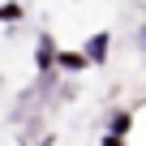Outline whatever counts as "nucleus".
Listing matches in <instances>:
<instances>
[{
    "mask_svg": "<svg viewBox=\"0 0 146 146\" xmlns=\"http://www.w3.org/2000/svg\"><path fill=\"white\" fill-rule=\"evenodd\" d=\"M52 60H56V47H52V39H43L39 43V69H47Z\"/></svg>",
    "mask_w": 146,
    "mask_h": 146,
    "instance_id": "7ed1b4c3",
    "label": "nucleus"
},
{
    "mask_svg": "<svg viewBox=\"0 0 146 146\" xmlns=\"http://www.w3.org/2000/svg\"><path fill=\"white\" fill-rule=\"evenodd\" d=\"M129 120H133L129 112H116V116H112V133H116V137H125V129H129Z\"/></svg>",
    "mask_w": 146,
    "mask_h": 146,
    "instance_id": "20e7f679",
    "label": "nucleus"
},
{
    "mask_svg": "<svg viewBox=\"0 0 146 146\" xmlns=\"http://www.w3.org/2000/svg\"><path fill=\"white\" fill-rule=\"evenodd\" d=\"M142 47H146V26H142Z\"/></svg>",
    "mask_w": 146,
    "mask_h": 146,
    "instance_id": "0eeeda50",
    "label": "nucleus"
},
{
    "mask_svg": "<svg viewBox=\"0 0 146 146\" xmlns=\"http://www.w3.org/2000/svg\"><path fill=\"white\" fill-rule=\"evenodd\" d=\"M13 17H22V5H17V0H9V5H0V22H13Z\"/></svg>",
    "mask_w": 146,
    "mask_h": 146,
    "instance_id": "39448f33",
    "label": "nucleus"
},
{
    "mask_svg": "<svg viewBox=\"0 0 146 146\" xmlns=\"http://www.w3.org/2000/svg\"><path fill=\"white\" fill-rule=\"evenodd\" d=\"M56 64L69 69V73H82V69H86V56H82V52H56Z\"/></svg>",
    "mask_w": 146,
    "mask_h": 146,
    "instance_id": "f03ea898",
    "label": "nucleus"
},
{
    "mask_svg": "<svg viewBox=\"0 0 146 146\" xmlns=\"http://www.w3.org/2000/svg\"><path fill=\"white\" fill-rule=\"evenodd\" d=\"M108 52H112V35H108V30H99V35H90V39H86V52H82V56H86V64H103V60H108Z\"/></svg>",
    "mask_w": 146,
    "mask_h": 146,
    "instance_id": "f257e3e1",
    "label": "nucleus"
},
{
    "mask_svg": "<svg viewBox=\"0 0 146 146\" xmlns=\"http://www.w3.org/2000/svg\"><path fill=\"white\" fill-rule=\"evenodd\" d=\"M103 146H125V137H116V133H108V137H103Z\"/></svg>",
    "mask_w": 146,
    "mask_h": 146,
    "instance_id": "423d86ee",
    "label": "nucleus"
}]
</instances>
